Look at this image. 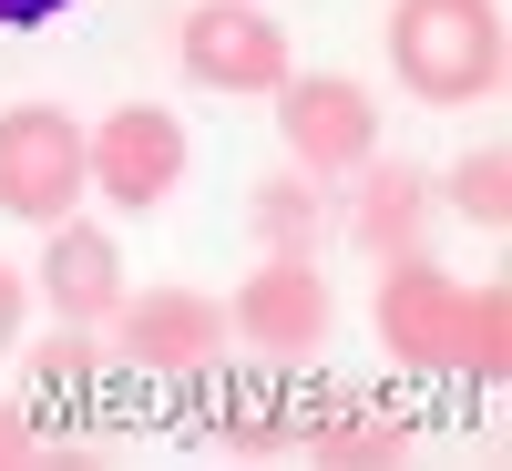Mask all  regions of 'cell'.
Listing matches in <instances>:
<instances>
[{
	"label": "cell",
	"mask_w": 512,
	"mask_h": 471,
	"mask_svg": "<svg viewBox=\"0 0 512 471\" xmlns=\"http://www.w3.org/2000/svg\"><path fill=\"white\" fill-rule=\"evenodd\" d=\"M390 62L420 103H482L502 82V0H390Z\"/></svg>",
	"instance_id": "1"
},
{
	"label": "cell",
	"mask_w": 512,
	"mask_h": 471,
	"mask_svg": "<svg viewBox=\"0 0 512 471\" xmlns=\"http://www.w3.org/2000/svg\"><path fill=\"white\" fill-rule=\"evenodd\" d=\"M82 123L52 113V103H11L0 113V216L21 226H62L82 205Z\"/></svg>",
	"instance_id": "2"
},
{
	"label": "cell",
	"mask_w": 512,
	"mask_h": 471,
	"mask_svg": "<svg viewBox=\"0 0 512 471\" xmlns=\"http://www.w3.org/2000/svg\"><path fill=\"white\" fill-rule=\"evenodd\" d=\"M277 134L297 154V175H359L379 154V103L338 72H287L277 82Z\"/></svg>",
	"instance_id": "3"
},
{
	"label": "cell",
	"mask_w": 512,
	"mask_h": 471,
	"mask_svg": "<svg viewBox=\"0 0 512 471\" xmlns=\"http://www.w3.org/2000/svg\"><path fill=\"white\" fill-rule=\"evenodd\" d=\"M82 175H93L113 205H164L185 185V123L164 113V103H123V113H103L93 134H82Z\"/></svg>",
	"instance_id": "4"
},
{
	"label": "cell",
	"mask_w": 512,
	"mask_h": 471,
	"mask_svg": "<svg viewBox=\"0 0 512 471\" xmlns=\"http://www.w3.org/2000/svg\"><path fill=\"white\" fill-rule=\"evenodd\" d=\"M175 52H185V72L205 82V93H277V82H287V31L267 11H246V0H205V11H185Z\"/></svg>",
	"instance_id": "5"
},
{
	"label": "cell",
	"mask_w": 512,
	"mask_h": 471,
	"mask_svg": "<svg viewBox=\"0 0 512 471\" xmlns=\"http://www.w3.org/2000/svg\"><path fill=\"white\" fill-rule=\"evenodd\" d=\"M113 338H123V359H134V369L185 379V369H216V359H226V308H216V297H195V287H144V297H123V308H113Z\"/></svg>",
	"instance_id": "6"
},
{
	"label": "cell",
	"mask_w": 512,
	"mask_h": 471,
	"mask_svg": "<svg viewBox=\"0 0 512 471\" xmlns=\"http://www.w3.org/2000/svg\"><path fill=\"white\" fill-rule=\"evenodd\" d=\"M236 338H256L267 359H308L328 338V277L308 256H267V267L236 287Z\"/></svg>",
	"instance_id": "7"
},
{
	"label": "cell",
	"mask_w": 512,
	"mask_h": 471,
	"mask_svg": "<svg viewBox=\"0 0 512 471\" xmlns=\"http://www.w3.org/2000/svg\"><path fill=\"white\" fill-rule=\"evenodd\" d=\"M451 308H461V287L410 246L400 267L379 277V349L400 369H451Z\"/></svg>",
	"instance_id": "8"
},
{
	"label": "cell",
	"mask_w": 512,
	"mask_h": 471,
	"mask_svg": "<svg viewBox=\"0 0 512 471\" xmlns=\"http://www.w3.org/2000/svg\"><path fill=\"white\" fill-rule=\"evenodd\" d=\"M41 297H52L62 328H103V318L123 308V246H113L103 226L62 216L52 246H41Z\"/></svg>",
	"instance_id": "9"
},
{
	"label": "cell",
	"mask_w": 512,
	"mask_h": 471,
	"mask_svg": "<svg viewBox=\"0 0 512 471\" xmlns=\"http://www.w3.org/2000/svg\"><path fill=\"white\" fill-rule=\"evenodd\" d=\"M420 216H431V185L410 164H359V205H349V236L369 256H410L420 246Z\"/></svg>",
	"instance_id": "10"
},
{
	"label": "cell",
	"mask_w": 512,
	"mask_h": 471,
	"mask_svg": "<svg viewBox=\"0 0 512 471\" xmlns=\"http://www.w3.org/2000/svg\"><path fill=\"white\" fill-rule=\"evenodd\" d=\"M297 451L328 461V471H379V461H400V451H410V431H400V410L338 400V410H318L308 431H297Z\"/></svg>",
	"instance_id": "11"
},
{
	"label": "cell",
	"mask_w": 512,
	"mask_h": 471,
	"mask_svg": "<svg viewBox=\"0 0 512 471\" xmlns=\"http://www.w3.org/2000/svg\"><path fill=\"white\" fill-rule=\"evenodd\" d=\"M451 369H472V379H502L512 369V297L502 287H472L451 308Z\"/></svg>",
	"instance_id": "12"
},
{
	"label": "cell",
	"mask_w": 512,
	"mask_h": 471,
	"mask_svg": "<svg viewBox=\"0 0 512 471\" xmlns=\"http://www.w3.org/2000/svg\"><path fill=\"white\" fill-rule=\"evenodd\" d=\"M256 236H267V256H308L318 246V175H267L256 185Z\"/></svg>",
	"instance_id": "13"
},
{
	"label": "cell",
	"mask_w": 512,
	"mask_h": 471,
	"mask_svg": "<svg viewBox=\"0 0 512 471\" xmlns=\"http://www.w3.org/2000/svg\"><path fill=\"white\" fill-rule=\"evenodd\" d=\"M451 205H461L482 236H502V226H512V154H502V144L461 154V164H451Z\"/></svg>",
	"instance_id": "14"
},
{
	"label": "cell",
	"mask_w": 512,
	"mask_h": 471,
	"mask_svg": "<svg viewBox=\"0 0 512 471\" xmlns=\"http://www.w3.org/2000/svg\"><path fill=\"white\" fill-rule=\"evenodd\" d=\"M277 390H226V451H277L287 431H277Z\"/></svg>",
	"instance_id": "15"
},
{
	"label": "cell",
	"mask_w": 512,
	"mask_h": 471,
	"mask_svg": "<svg viewBox=\"0 0 512 471\" xmlns=\"http://www.w3.org/2000/svg\"><path fill=\"white\" fill-rule=\"evenodd\" d=\"M21 318H31V287H21L11 267H0V349H11V338H21Z\"/></svg>",
	"instance_id": "16"
},
{
	"label": "cell",
	"mask_w": 512,
	"mask_h": 471,
	"mask_svg": "<svg viewBox=\"0 0 512 471\" xmlns=\"http://www.w3.org/2000/svg\"><path fill=\"white\" fill-rule=\"evenodd\" d=\"M0 461H41V441H31V420L0 400Z\"/></svg>",
	"instance_id": "17"
},
{
	"label": "cell",
	"mask_w": 512,
	"mask_h": 471,
	"mask_svg": "<svg viewBox=\"0 0 512 471\" xmlns=\"http://www.w3.org/2000/svg\"><path fill=\"white\" fill-rule=\"evenodd\" d=\"M52 11H72V0H0V31H41Z\"/></svg>",
	"instance_id": "18"
}]
</instances>
